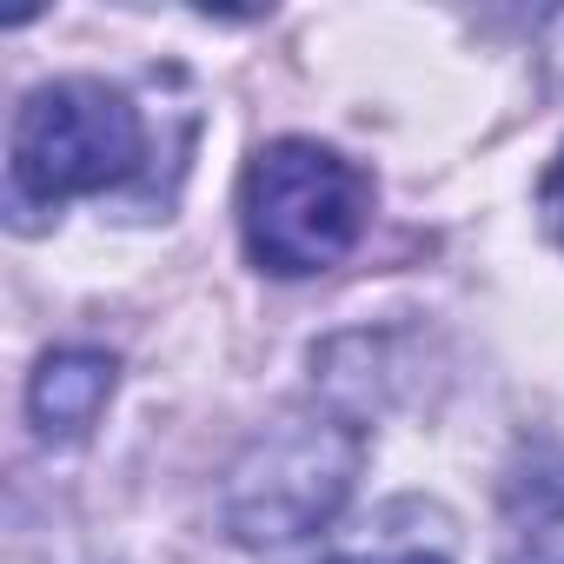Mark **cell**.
Returning <instances> with one entry per match:
<instances>
[{
  "label": "cell",
  "instance_id": "cell-4",
  "mask_svg": "<svg viewBox=\"0 0 564 564\" xmlns=\"http://www.w3.org/2000/svg\"><path fill=\"white\" fill-rule=\"evenodd\" d=\"M113 359L94 352V346H67V352H47L34 386H28V412H34V432L47 445H74L94 432V419L107 412L113 399Z\"/></svg>",
  "mask_w": 564,
  "mask_h": 564
},
{
  "label": "cell",
  "instance_id": "cell-5",
  "mask_svg": "<svg viewBox=\"0 0 564 564\" xmlns=\"http://www.w3.org/2000/svg\"><path fill=\"white\" fill-rule=\"evenodd\" d=\"M326 564H458L452 518L425 498H392L366 518L359 538H346Z\"/></svg>",
  "mask_w": 564,
  "mask_h": 564
},
{
  "label": "cell",
  "instance_id": "cell-6",
  "mask_svg": "<svg viewBox=\"0 0 564 564\" xmlns=\"http://www.w3.org/2000/svg\"><path fill=\"white\" fill-rule=\"evenodd\" d=\"M544 219H551V232L564 239V153H557V166L544 173Z\"/></svg>",
  "mask_w": 564,
  "mask_h": 564
},
{
  "label": "cell",
  "instance_id": "cell-3",
  "mask_svg": "<svg viewBox=\"0 0 564 564\" xmlns=\"http://www.w3.org/2000/svg\"><path fill=\"white\" fill-rule=\"evenodd\" d=\"M359 478V432L339 419H279L226 471V524L246 544H293L339 518Z\"/></svg>",
  "mask_w": 564,
  "mask_h": 564
},
{
  "label": "cell",
  "instance_id": "cell-2",
  "mask_svg": "<svg viewBox=\"0 0 564 564\" xmlns=\"http://www.w3.org/2000/svg\"><path fill=\"white\" fill-rule=\"evenodd\" d=\"M147 153L140 107L107 80H47L14 113V193L34 206H61L80 193L120 186Z\"/></svg>",
  "mask_w": 564,
  "mask_h": 564
},
{
  "label": "cell",
  "instance_id": "cell-1",
  "mask_svg": "<svg viewBox=\"0 0 564 564\" xmlns=\"http://www.w3.org/2000/svg\"><path fill=\"white\" fill-rule=\"evenodd\" d=\"M366 206H372V180L352 160H339L319 140H279L246 173V199H239L246 252L279 279L326 272L359 246Z\"/></svg>",
  "mask_w": 564,
  "mask_h": 564
}]
</instances>
